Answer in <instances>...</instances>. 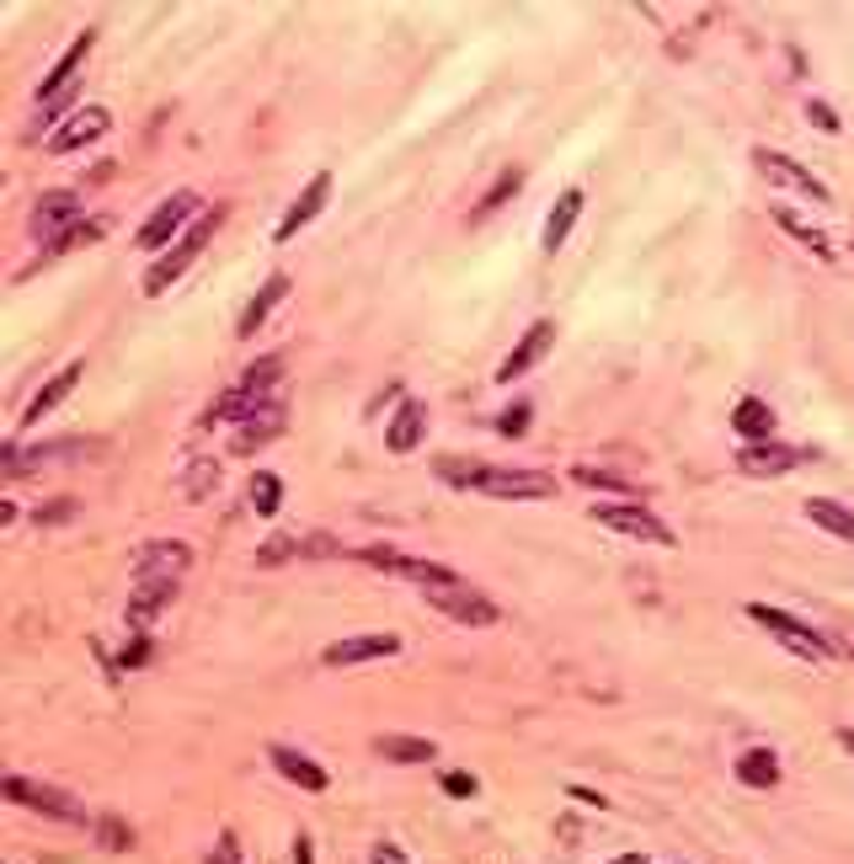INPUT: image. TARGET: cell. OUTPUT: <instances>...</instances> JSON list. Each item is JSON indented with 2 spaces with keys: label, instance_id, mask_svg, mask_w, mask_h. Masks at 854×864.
Here are the masks:
<instances>
[{
  "label": "cell",
  "instance_id": "9",
  "mask_svg": "<svg viewBox=\"0 0 854 864\" xmlns=\"http://www.w3.org/2000/svg\"><path fill=\"white\" fill-rule=\"evenodd\" d=\"M188 566H193V550L182 539H150L133 550V582H182Z\"/></svg>",
  "mask_w": 854,
  "mask_h": 864
},
{
  "label": "cell",
  "instance_id": "20",
  "mask_svg": "<svg viewBox=\"0 0 854 864\" xmlns=\"http://www.w3.org/2000/svg\"><path fill=\"white\" fill-rule=\"evenodd\" d=\"M731 428H737L742 443H764V437H775V406L759 401V395H742L731 406Z\"/></svg>",
  "mask_w": 854,
  "mask_h": 864
},
{
  "label": "cell",
  "instance_id": "48",
  "mask_svg": "<svg viewBox=\"0 0 854 864\" xmlns=\"http://www.w3.org/2000/svg\"><path fill=\"white\" fill-rule=\"evenodd\" d=\"M294 864H316V849H310V838H294Z\"/></svg>",
  "mask_w": 854,
  "mask_h": 864
},
{
  "label": "cell",
  "instance_id": "44",
  "mask_svg": "<svg viewBox=\"0 0 854 864\" xmlns=\"http://www.w3.org/2000/svg\"><path fill=\"white\" fill-rule=\"evenodd\" d=\"M806 124L828 128V134H839V113L828 107V102H806Z\"/></svg>",
  "mask_w": 854,
  "mask_h": 864
},
{
  "label": "cell",
  "instance_id": "50",
  "mask_svg": "<svg viewBox=\"0 0 854 864\" xmlns=\"http://www.w3.org/2000/svg\"><path fill=\"white\" fill-rule=\"evenodd\" d=\"M609 864H647L641 854H620V860H609Z\"/></svg>",
  "mask_w": 854,
  "mask_h": 864
},
{
  "label": "cell",
  "instance_id": "42",
  "mask_svg": "<svg viewBox=\"0 0 854 864\" xmlns=\"http://www.w3.org/2000/svg\"><path fill=\"white\" fill-rule=\"evenodd\" d=\"M208 864H241V838H235V833H219V843L208 849Z\"/></svg>",
  "mask_w": 854,
  "mask_h": 864
},
{
  "label": "cell",
  "instance_id": "4",
  "mask_svg": "<svg viewBox=\"0 0 854 864\" xmlns=\"http://www.w3.org/2000/svg\"><path fill=\"white\" fill-rule=\"evenodd\" d=\"M5 801L16 805H33V811H43V816H54V822H86V805L75 801L69 790L60 785H38V779H27V774H5Z\"/></svg>",
  "mask_w": 854,
  "mask_h": 864
},
{
  "label": "cell",
  "instance_id": "28",
  "mask_svg": "<svg viewBox=\"0 0 854 864\" xmlns=\"http://www.w3.org/2000/svg\"><path fill=\"white\" fill-rule=\"evenodd\" d=\"M806 518L817 523V529H828L833 539H844V545H854V512L844 507V501H828V496H812L806 501Z\"/></svg>",
  "mask_w": 854,
  "mask_h": 864
},
{
  "label": "cell",
  "instance_id": "23",
  "mask_svg": "<svg viewBox=\"0 0 854 864\" xmlns=\"http://www.w3.org/2000/svg\"><path fill=\"white\" fill-rule=\"evenodd\" d=\"M283 294H289V278H283V272H272L263 289L252 294V305L241 309V320H235V336H241V342H246V336H257V326H263L267 315H272V305H278Z\"/></svg>",
  "mask_w": 854,
  "mask_h": 864
},
{
  "label": "cell",
  "instance_id": "41",
  "mask_svg": "<svg viewBox=\"0 0 854 864\" xmlns=\"http://www.w3.org/2000/svg\"><path fill=\"white\" fill-rule=\"evenodd\" d=\"M97 838H102L107 849H129V843H133V833L118 822V816H102V822H97Z\"/></svg>",
  "mask_w": 854,
  "mask_h": 864
},
{
  "label": "cell",
  "instance_id": "12",
  "mask_svg": "<svg viewBox=\"0 0 854 864\" xmlns=\"http://www.w3.org/2000/svg\"><path fill=\"white\" fill-rule=\"evenodd\" d=\"M753 166L769 177L775 187H786V192H795V198H812V203H828L833 192L823 187V177H812L806 166H795L790 155H775V150H753Z\"/></svg>",
  "mask_w": 854,
  "mask_h": 864
},
{
  "label": "cell",
  "instance_id": "34",
  "mask_svg": "<svg viewBox=\"0 0 854 864\" xmlns=\"http://www.w3.org/2000/svg\"><path fill=\"white\" fill-rule=\"evenodd\" d=\"M214 486H219V465H214V459H193L188 475H182V496H188V501H203Z\"/></svg>",
  "mask_w": 854,
  "mask_h": 864
},
{
  "label": "cell",
  "instance_id": "15",
  "mask_svg": "<svg viewBox=\"0 0 854 864\" xmlns=\"http://www.w3.org/2000/svg\"><path fill=\"white\" fill-rule=\"evenodd\" d=\"M550 347H556V320H534V326L524 331V342H519V347H513V353L502 358L497 379H502V384H513V379L534 369V364H539V358H545Z\"/></svg>",
  "mask_w": 854,
  "mask_h": 864
},
{
  "label": "cell",
  "instance_id": "43",
  "mask_svg": "<svg viewBox=\"0 0 854 864\" xmlns=\"http://www.w3.org/2000/svg\"><path fill=\"white\" fill-rule=\"evenodd\" d=\"M444 796H455V801H470V796H475V779H470L464 768H455V774H444Z\"/></svg>",
  "mask_w": 854,
  "mask_h": 864
},
{
  "label": "cell",
  "instance_id": "29",
  "mask_svg": "<svg viewBox=\"0 0 854 864\" xmlns=\"http://www.w3.org/2000/svg\"><path fill=\"white\" fill-rule=\"evenodd\" d=\"M278 432H283V406L272 401V406H267L263 417H252L246 428L235 432V443H230V448H235V454H257V448H263L267 437H278Z\"/></svg>",
  "mask_w": 854,
  "mask_h": 864
},
{
  "label": "cell",
  "instance_id": "6",
  "mask_svg": "<svg viewBox=\"0 0 854 864\" xmlns=\"http://www.w3.org/2000/svg\"><path fill=\"white\" fill-rule=\"evenodd\" d=\"M592 518H598L603 529L625 534V539H647V545H673V539H678V534L662 523L658 512H647V507H630V501H598V507H592Z\"/></svg>",
  "mask_w": 854,
  "mask_h": 864
},
{
  "label": "cell",
  "instance_id": "14",
  "mask_svg": "<svg viewBox=\"0 0 854 864\" xmlns=\"http://www.w3.org/2000/svg\"><path fill=\"white\" fill-rule=\"evenodd\" d=\"M113 128V118H107V107H75L65 124L49 134V150L54 155H69V150H80V144H91V139H102Z\"/></svg>",
  "mask_w": 854,
  "mask_h": 864
},
{
  "label": "cell",
  "instance_id": "1",
  "mask_svg": "<svg viewBox=\"0 0 854 864\" xmlns=\"http://www.w3.org/2000/svg\"><path fill=\"white\" fill-rule=\"evenodd\" d=\"M219 225H225V208H203L193 230H188V236H182L177 246H171L166 256H161V262H155V267H150V272H144V294H150V300H155V294H166V289H171V283H177V278H182L188 267H193L197 256H203L208 236H214Z\"/></svg>",
  "mask_w": 854,
  "mask_h": 864
},
{
  "label": "cell",
  "instance_id": "31",
  "mask_svg": "<svg viewBox=\"0 0 854 864\" xmlns=\"http://www.w3.org/2000/svg\"><path fill=\"white\" fill-rule=\"evenodd\" d=\"M775 225H780V230H790V236H795V241H801L806 251H817L823 262L833 256V246H828V236H823V230H812V225H806V219H801L795 208H786V203H775Z\"/></svg>",
  "mask_w": 854,
  "mask_h": 864
},
{
  "label": "cell",
  "instance_id": "30",
  "mask_svg": "<svg viewBox=\"0 0 854 864\" xmlns=\"http://www.w3.org/2000/svg\"><path fill=\"white\" fill-rule=\"evenodd\" d=\"M433 475L449 481V486H460V492H475L481 475H486V465H481V459H460V454H438V459H433Z\"/></svg>",
  "mask_w": 854,
  "mask_h": 864
},
{
  "label": "cell",
  "instance_id": "5",
  "mask_svg": "<svg viewBox=\"0 0 854 864\" xmlns=\"http://www.w3.org/2000/svg\"><path fill=\"white\" fill-rule=\"evenodd\" d=\"M193 214H197V192H171V198H166V203L144 219L139 246H144V251H171V246H177V230L188 236V230L197 225Z\"/></svg>",
  "mask_w": 854,
  "mask_h": 864
},
{
  "label": "cell",
  "instance_id": "40",
  "mask_svg": "<svg viewBox=\"0 0 854 864\" xmlns=\"http://www.w3.org/2000/svg\"><path fill=\"white\" fill-rule=\"evenodd\" d=\"M289 556H299V539H289V534H272L263 550H257L263 566H278V560H289Z\"/></svg>",
  "mask_w": 854,
  "mask_h": 864
},
{
  "label": "cell",
  "instance_id": "36",
  "mask_svg": "<svg viewBox=\"0 0 854 864\" xmlns=\"http://www.w3.org/2000/svg\"><path fill=\"white\" fill-rule=\"evenodd\" d=\"M572 481H577V486H588V492H636L630 481H620V475H609V470H598V465H577V470H572Z\"/></svg>",
  "mask_w": 854,
  "mask_h": 864
},
{
  "label": "cell",
  "instance_id": "45",
  "mask_svg": "<svg viewBox=\"0 0 854 864\" xmlns=\"http://www.w3.org/2000/svg\"><path fill=\"white\" fill-rule=\"evenodd\" d=\"M369 864H411V860H406V849H395V843H374Z\"/></svg>",
  "mask_w": 854,
  "mask_h": 864
},
{
  "label": "cell",
  "instance_id": "11",
  "mask_svg": "<svg viewBox=\"0 0 854 864\" xmlns=\"http://www.w3.org/2000/svg\"><path fill=\"white\" fill-rule=\"evenodd\" d=\"M400 651V635L395 630H374V635H347V640H331L321 651L327 668H364V662H380Z\"/></svg>",
  "mask_w": 854,
  "mask_h": 864
},
{
  "label": "cell",
  "instance_id": "2",
  "mask_svg": "<svg viewBox=\"0 0 854 864\" xmlns=\"http://www.w3.org/2000/svg\"><path fill=\"white\" fill-rule=\"evenodd\" d=\"M742 614L753 619L759 630H769L780 646H786L790 657H801V662H828L833 657V640H823L812 624H801L795 614H786V609H775V603H748Z\"/></svg>",
  "mask_w": 854,
  "mask_h": 864
},
{
  "label": "cell",
  "instance_id": "35",
  "mask_svg": "<svg viewBox=\"0 0 854 864\" xmlns=\"http://www.w3.org/2000/svg\"><path fill=\"white\" fill-rule=\"evenodd\" d=\"M278 501H283V481H278L272 470H263V475L252 481V507H257L263 518H272V512H278Z\"/></svg>",
  "mask_w": 854,
  "mask_h": 864
},
{
  "label": "cell",
  "instance_id": "18",
  "mask_svg": "<svg viewBox=\"0 0 854 864\" xmlns=\"http://www.w3.org/2000/svg\"><path fill=\"white\" fill-rule=\"evenodd\" d=\"M267 406H272V395L235 384V390H225V395H219V401L203 411V422H252V417H263Z\"/></svg>",
  "mask_w": 854,
  "mask_h": 864
},
{
  "label": "cell",
  "instance_id": "38",
  "mask_svg": "<svg viewBox=\"0 0 854 864\" xmlns=\"http://www.w3.org/2000/svg\"><path fill=\"white\" fill-rule=\"evenodd\" d=\"M278 373H283V358L272 353V358H257V364L246 369V379H241V384H246V390H263V395H272V379H278Z\"/></svg>",
  "mask_w": 854,
  "mask_h": 864
},
{
  "label": "cell",
  "instance_id": "37",
  "mask_svg": "<svg viewBox=\"0 0 854 864\" xmlns=\"http://www.w3.org/2000/svg\"><path fill=\"white\" fill-rule=\"evenodd\" d=\"M299 556H310V560H331V556H347L336 539H331L327 529H310V534H299Z\"/></svg>",
  "mask_w": 854,
  "mask_h": 864
},
{
  "label": "cell",
  "instance_id": "49",
  "mask_svg": "<svg viewBox=\"0 0 854 864\" xmlns=\"http://www.w3.org/2000/svg\"><path fill=\"white\" fill-rule=\"evenodd\" d=\"M839 741H844V752L854 758V726H844V732H839Z\"/></svg>",
  "mask_w": 854,
  "mask_h": 864
},
{
  "label": "cell",
  "instance_id": "19",
  "mask_svg": "<svg viewBox=\"0 0 854 864\" xmlns=\"http://www.w3.org/2000/svg\"><path fill=\"white\" fill-rule=\"evenodd\" d=\"M272 768L289 779V785H299V790H310V796H321L327 790V768L316 763V758H305V752H294V747H272Z\"/></svg>",
  "mask_w": 854,
  "mask_h": 864
},
{
  "label": "cell",
  "instance_id": "39",
  "mask_svg": "<svg viewBox=\"0 0 854 864\" xmlns=\"http://www.w3.org/2000/svg\"><path fill=\"white\" fill-rule=\"evenodd\" d=\"M75 512H80V501H75V496H65V501H43L33 518H38V529H54V523H69Z\"/></svg>",
  "mask_w": 854,
  "mask_h": 864
},
{
  "label": "cell",
  "instance_id": "32",
  "mask_svg": "<svg viewBox=\"0 0 854 864\" xmlns=\"http://www.w3.org/2000/svg\"><path fill=\"white\" fill-rule=\"evenodd\" d=\"M107 225H113L107 214H97V219H80L75 230H65V236L49 246V256H60V251H80V246H97V241L107 236Z\"/></svg>",
  "mask_w": 854,
  "mask_h": 864
},
{
  "label": "cell",
  "instance_id": "24",
  "mask_svg": "<svg viewBox=\"0 0 854 864\" xmlns=\"http://www.w3.org/2000/svg\"><path fill=\"white\" fill-rule=\"evenodd\" d=\"M737 779H742L748 790H775V785H780V758H775V747H748V752L737 758Z\"/></svg>",
  "mask_w": 854,
  "mask_h": 864
},
{
  "label": "cell",
  "instance_id": "13",
  "mask_svg": "<svg viewBox=\"0 0 854 864\" xmlns=\"http://www.w3.org/2000/svg\"><path fill=\"white\" fill-rule=\"evenodd\" d=\"M806 454L801 448H790V443H775V437H764V443H742L737 448V470L742 475H786V470H795Z\"/></svg>",
  "mask_w": 854,
  "mask_h": 864
},
{
  "label": "cell",
  "instance_id": "3",
  "mask_svg": "<svg viewBox=\"0 0 854 864\" xmlns=\"http://www.w3.org/2000/svg\"><path fill=\"white\" fill-rule=\"evenodd\" d=\"M353 560L380 566V571L406 576V582H422V587H455V582H460V571H449V566H438V560H417V556H406V550H395V545H358Z\"/></svg>",
  "mask_w": 854,
  "mask_h": 864
},
{
  "label": "cell",
  "instance_id": "47",
  "mask_svg": "<svg viewBox=\"0 0 854 864\" xmlns=\"http://www.w3.org/2000/svg\"><path fill=\"white\" fill-rule=\"evenodd\" d=\"M150 662V640H129V651H124V668H144Z\"/></svg>",
  "mask_w": 854,
  "mask_h": 864
},
{
  "label": "cell",
  "instance_id": "22",
  "mask_svg": "<svg viewBox=\"0 0 854 864\" xmlns=\"http://www.w3.org/2000/svg\"><path fill=\"white\" fill-rule=\"evenodd\" d=\"M374 752H380L385 763H433V758H438V741L411 737V732H385V737H374Z\"/></svg>",
  "mask_w": 854,
  "mask_h": 864
},
{
  "label": "cell",
  "instance_id": "17",
  "mask_svg": "<svg viewBox=\"0 0 854 864\" xmlns=\"http://www.w3.org/2000/svg\"><path fill=\"white\" fill-rule=\"evenodd\" d=\"M80 373H86V364L75 358V364H65V369L54 373V379H43V384H38V395H33V401L22 406V428H33V422H43V417H49V411H54V406L65 401L69 390L80 384Z\"/></svg>",
  "mask_w": 854,
  "mask_h": 864
},
{
  "label": "cell",
  "instance_id": "7",
  "mask_svg": "<svg viewBox=\"0 0 854 864\" xmlns=\"http://www.w3.org/2000/svg\"><path fill=\"white\" fill-rule=\"evenodd\" d=\"M422 593H428V603H433L438 614H449L455 624H470V630H486V624L502 619V609H497L486 593H475V587H464V582H455V587H422Z\"/></svg>",
  "mask_w": 854,
  "mask_h": 864
},
{
  "label": "cell",
  "instance_id": "46",
  "mask_svg": "<svg viewBox=\"0 0 854 864\" xmlns=\"http://www.w3.org/2000/svg\"><path fill=\"white\" fill-rule=\"evenodd\" d=\"M497 428L508 432V437H513V432H524V428H528V406H513V411H508V417H502Z\"/></svg>",
  "mask_w": 854,
  "mask_h": 864
},
{
  "label": "cell",
  "instance_id": "25",
  "mask_svg": "<svg viewBox=\"0 0 854 864\" xmlns=\"http://www.w3.org/2000/svg\"><path fill=\"white\" fill-rule=\"evenodd\" d=\"M577 214H583V187H566L561 198H556V208H550V219H545V251H561V241L572 236V225H577Z\"/></svg>",
  "mask_w": 854,
  "mask_h": 864
},
{
  "label": "cell",
  "instance_id": "8",
  "mask_svg": "<svg viewBox=\"0 0 854 864\" xmlns=\"http://www.w3.org/2000/svg\"><path fill=\"white\" fill-rule=\"evenodd\" d=\"M80 225V198L69 192V187H54V192H43L38 203H33V219H27V230H33V241H43V246H54L65 230Z\"/></svg>",
  "mask_w": 854,
  "mask_h": 864
},
{
  "label": "cell",
  "instance_id": "16",
  "mask_svg": "<svg viewBox=\"0 0 854 864\" xmlns=\"http://www.w3.org/2000/svg\"><path fill=\"white\" fill-rule=\"evenodd\" d=\"M327 198H331V171H316V177L305 182V192L289 203V214H283V225H278L272 236H278V241H294V236H299V230H305V225L327 208Z\"/></svg>",
  "mask_w": 854,
  "mask_h": 864
},
{
  "label": "cell",
  "instance_id": "21",
  "mask_svg": "<svg viewBox=\"0 0 854 864\" xmlns=\"http://www.w3.org/2000/svg\"><path fill=\"white\" fill-rule=\"evenodd\" d=\"M422 432H428V406H422V401H400V411L391 417L385 443H391V454H411V448L422 443Z\"/></svg>",
  "mask_w": 854,
  "mask_h": 864
},
{
  "label": "cell",
  "instance_id": "10",
  "mask_svg": "<svg viewBox=\"0 0 854 864\" xmlns=\"http://www.w3.org/2000/svg\"><path fill=\"white\" fill-rule=\"evenodd\" d=\"M481 496H502V501H539V496H556V475H545V470H497V465H486V475H481Z\"/></svg>",
  "mask_w": 854,
  "mask_h": 864
},
{
  "label": "cell",
  "instance_id": "33",
  "mask_svg": "<svg viewBox=\"0 0 854 864\" xmlns=\"http://www.w3.org/2000/svg\"><path fill=\"white\" fill-rule=\"evenodd\" d=\"M519 187H524V171H513V166H508V171H502V177L492 182V192H486V198L475 203V219H492V214H497V208H502V203H508V198L519 192Z\"/></svg>",
  "mask_w": 854,
  "mask_h": 864
},
{
  "label": "cell",
  "instance_id": "27",
  "mask_svg": "<svg viewBox=\"0 0 854 864\" xmlns=\"http://www.w3.org/2000/svg\"><path fill=\"white\" fill-rule=\"evenodd\" d=\"M177 598V582H133V598H129V624H150L166 603Z\"/></svg>",
  "mask_w": 854,
  "mask_h": 864
},
{
  "label": "cell",
  "instance_id": "26",
  "mask_svg": "<svg viewBox=\"0 0 854 864\" xmlns=\"http://www.w3.org/2000/svg\"><path fill=\"white\" fill-rule=\"evenodd\" d=\"M91 43H97V33H80V38L69 43V49H65V60L54 64V69H49V80L38 86V102H49L54 91H65V86H75V75H80V60L91 54Z\"/></svg>",
  "mask_w": 854,
  "mask_h": 864
}]
</instances>
